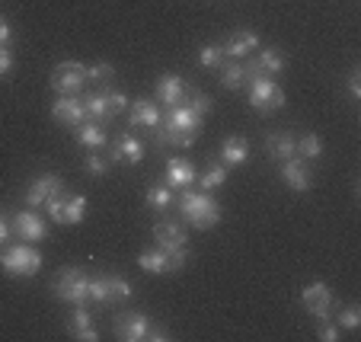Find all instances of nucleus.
I'll return each mask as SVG.
<instances>
[{
  "mask_svg": "<svg viewBox=\"0 0 361 342\" xmlns=\"http://www.w3.org/2000/svg\"><path fill=\"white\" fill-rule=\"evenodd\" d=\"M176 208L183 212V218L189 221L195 231H212V227L221 221V205L208 195V192L183 189V195L176 199Z\"/></svg>",
  "mask_w": 361,
  "mask_h": 342,
  "instance_id": "f257e3e1",
  "label": "nucleus"
},
{
  "mask_svg": "<svg viewBox=\"0 0 361 342\" xmlns=\"http://www.w3.org/2000/svg\"><path fill=\"white\" fill-rule=\"evenodd\" d=\"M87 298L93 304H122L131 298V281L118 272H106V275H90V288Z\"/></svg>",
  "mask_w": 361,
  "mask_h": 342,
  "instance_id": "f03ea898",
  "label": "nucleus"
},
{
  "mask_svg": "<svg viewBox=\"0 0 361 342\" xmlns=\"http://www.w3.org/2000/svg\"><path fill=\"white\" fill-rule=\"evenodd\" d=\"M0 266H4V272L16 275V279H32L42 269V253L32 250L29 243H20V247H10L0 253Z\"/></svg>",
  "mask_w": 361,
  "mask_h": 342,
  "instance_id": "7ed1b4c3",
  "label": "nucleus"
},
{
  "mask_svg": "<svg viewBox=\"0 0 361 342\" xmlns=\"http://www.w3.org/2000/svg\"><path fill=\"white\" fill-rule=\"evenodd\" d=\"M87 288H90V275L83 272V269H61L55 279V285H51V291H55V298H61V301L68 304H87Z\"/></svg>",
  "mask_w": 361,
  "mask_h": 342,
  "instance_id": "20e7f679",
  "label": "nucleus"
},
{
  "mask_svg": "<svg viewBox=\"0 0 361 342\" xmlns=\"http://www.w3.org/2000/svg\"><path fill=\"white\" fill-rule=\"evenodd\" d=\"M246 83H250V106L259 109L262 116H269V112L285 106V90H281L272 77H250Z\"/></svg>",
  "mask_w": 361,
  "mask_h": 342,
  "instance_id": "39448f33",
  "label": "nucleus"
},
{
  "mask_svg": "<svg viewBox=\"0 0 361 342\" xmlns=\"http://www.w3.org/2000/svg\"><path fill=\"white\" fill-rule=\"evenodd\" d=\"M48 205V214L55 218V224H80L87 218V199L83 195H68V192H55L51 199L45 202Z\"/></svg>",
  "mask_w": 361,
  "mask_h": 342,
  "instance_id": "423d86ee",
  "label": "nucleus"
},
{
  "mask_svg": "<svg viewBox=\"0 0 361 342\" xmlns=\"http://www.w3.org/2000/svg\"><path fill=\"white\" fill-rule=\"evenodd\" d=\"M83 83H87V64H80V61H61L51 71V87L61 96L80 93Z\"/></svg>",
  "mask_w": 361,
  "mask_h": 342,
  "instance_id": "0eeeda50",
  "label": "nucleus"
},
{
  "mask_svg": "<svg viewBox=\"0 0 361 342\" xmlns=\"http://www.w3.org/2000/svg\"><path fill=\"white\" fill-rule=\"evenodd\" d=\"M300 298H304V310L310 317H317V320H329V314H333V291H329V285H323V281H310Z\"/></svg>",
  "mask_w": 361,
  "mask_h": 342,
  "instance_id": "6e6552de",
  "label": "nucleus"
},
{
  "mask_svg": "<svg viewBox=\"0 0 361 342\" xmlns=\"http://www.w3.org/2000/svg\"><path fill=\"white\" fill-rule=\"evenodd\" d=\"M150 320L144 314H135V310H128V314H118L116 317V336L118 339H125V342H141V339H147V333H150Z\"/></svg>",
  "mask_w": 361,
  "mask_h": 342,
  "instance_id": "1a4fd4ad",
  "label": "nucleus"
},
{
  "mask_svg": "<svg viewBox=\"0 0 361 342\" xmlns=\"http://www.w3.org/2000/svg\"><path fill=\"white\" fill-rule=\"evenodd\" d=\"M13 233L23 243H39V240L48 237V227H45V221L35 214V208H29V212H20L13 218Z\"/></svg>",
  "mask_w": 361,
  "mask_h": 342,
  "instance_id": "9d476101",
  "label": "nucleus"
},
{
  "mask_svg": "<svg viewBox=\"0 0 361 342\" xmlns=\"http://www.w3.org/2000/svg\"><path fill=\"white\" fill-rule=\"evenodd\" d=\"M64 185H61V176L58 173H42V176H35L32 179V185L26 189V205L29 208H39V205H45L55 192H61Z\"/></svg>",
  "mask_w": 361,
  "mask_h": 342,
  "instance_id": "9b49d317",
  "label": "nucleus"
},
{
  "mask_svg": "<svg viewBox=\"0 0 361 342\" xmlns=\"http://www.w3.org/2000/svg\"><path fill=\"white\" fill-rule=\"evenodd\" d=\"M160 122H164V116H160V109L150 99H135L131 103V112H128V125L131 128H147V131H157Z\"/></svg>",
  "mask_w": 361,
  "mask_h": 342,
  "instance_id": "f8f14e48",
  "label": "nucleus"
},
{
  "mask_svg": "<svg viewBox=\"0 0 361 342\" xmlns=\"http://www.w3.org/2000/svg\"><path fill=\"white\" fill-rule=\"evenodd\" d=\"M281 179H285V185L294 192H307L314 185V176H310V170H307V164L300 157L281 160Z\"/></svg>",
  "mask_w": 361,
  "mask_h": 342,
  "instance_id": "ddd939ff",
  "label": "nucleus"
},
{
  "mask_svg": "<svg viewBox=\"0 0 361 342\" xmlns=\"http://www.w3.org/2000/svg\"><path fill=\"white\" fill-rule=\"evenodd\" d=\"M154 240H157V247L166 250V253H173V250H183L185 243H189L183 224H176V221H157V224H154Z\"/></svg>",
  "mask_w": 361,
  "mask_h": 342,
  "instance_id": "4468645a",
  "label": "nucleus"
},
{
  "mask_svg": "<svg viewBox=\"0 0 361 342\" xmlns=\"http://www.w3.org/2000/svg\"><path fill=\"white\" fill-rule=\"evenodd\" d=\"M166 131H195L202 128V116H198L195 109H192L189 103H179L170 109V116H166V122H160Z\"/></svg>",
  "mask_w": 361,
  "mask_h": 342,
  "instance_id": "2eb2a0df",
  "label": "nucleus"
},
{
  "mask_svg": "<svg viewBox=\"0 0 361 342\" xmlns=\"http://www.w3.org/2000/svg\"><path fill=\"white\" fill-rule=\"evenodd\" d=\"M51 116H55V122H64V125H71V128H77V125H83V118H87V106H83L77 96H61V99H55V106H51Z\"/></svg>",
  "mask_w": 361,
  "mask_h": 342,
  "instance_id": "dca6fc26",
  "label": "nucleus"
},
{
  "mask_svg": "<svg viewBox=\"0 0 361 342\" xmlns=\"http://www.w3.org/2000/svg\"><path fill=\"white\" fill-rule=\"evenodd\" d=\"M185 93H189V87L183 83V77H176V74L160 77V83H157V103H164L166 109H173V106L183 103Z\"/></svg>",
  "mask_w": 361,
  "mask_h": 342,
  "instance_id": "f3484780",
  "label": "nucleus"
},
{
  "mask_svg": "<svg viewBox=\"0 0 361 342\" xmlns=\"http://www.w3.org/2000/svg\"><path fill=\"white\" fill-rule=\"evenodd\" d=\"M68 333L74 336V339H83V342L99 339V333H96V326H93V317L83 310V304H74V314L68 317Z\"/></svg>",
  "mask_w": 361,
  "mask_h": 342,
  "instance_id": "a211bd4d",
  "label": "nucleus"
},
{
  "mask_svg": "<svg viewBox=\"0 0 361 342\" xmlns=\"http://www.w3.org/2000/svg\"><path fill=\"white\" fill-rule=\"evenodd\" d=\"M221 48H224L227 58H246V55H252V51L259 48V35L250 32V29H240V32H233Z\"/></svg>",
  "mask_w": 361,
  "mask_h": 342,
  "instance_id": "6ab92c4d",
  "label": "nucleus"
},
{
  "mask_svg": "<svg viewBox=\"0 0 361 342\" xmlns=\"http://www.w3.org/2000/svg\"><path fill=\"white\" fill-rule=\"evenodd\" d=\"M144 160V144L131 135H122L112 147V164H141Z\"/></svg>",
  "mask_w": 361,
  "mask_h": 342,
  "instance_id": "aec40b11",
  "label": "nucleus"
},
{
  "mask_svg": "<svg viewBox=\"0 0 361 342\" xmlns=\"http://www.w3.org/2000/svg\"><path fill=\"white\" fill-rule=\"evenodd\" d=\"M285 58H281V51L279 48H262L259 55L252 58V68H256V74L259 77H275V74H281L285 71Z\"/></svg>",
  "mask_w": 361,
  "mask_h": 342,
  "instance_id": "412c9836",
  "label": "nucleus"
},
{
  "mask_svg": "<svg viewBox=\"0 0 361 342\" xmlns=\"http://www.w3.org/2000/svg\"><path fill=\"white\" fill-rule=\"evenodd\" d=\"M137 266L150 275H164V272H173V262H170V253L166 250H141L137 253Z\"/></svg>",
  "mask_w": 361,
  "mask_h": 342,
  "instance_id": "4be33fe9",
  "label": "nucleus"
},
{
  "mask_svg": "<svg viewBox=\"0 0 361 342\" xmlns=\"http://www.w3.org/2000/svg\"><path fill=\"white\" fill-rule=\"evenodd\" d=\"M195 183V166L189 160H170L166 164V185L170 189H189Z\"/></svg>",
  "mask_w": 361,
  "mask_h": 342,
  "instance_id": "5701e85b",
  "label": "nucleus"
},
{
  "mask_svg": "<svg viewBox=\"0 0 361 342\" xmlns=\"http://www.w3.org/2000/svg\"><path fill=\"white\" fill-rule=\"evenodd\" d=\"M250 160V141L246 138H227L221 144V164L224 166H240Z\"/></svg>",
  "mask_w": 361,
  "mask_h": 342,
  "instance_id": "b1692460",
  "label": "nucleus"
},
{
  "mask_svg": "<svg viewBox=\"0 0 361 342\" xmlns=\"http://www.w3.org/2000/svg\"><path fill=\"white\" fill-rule=\"evenodd\" d=\"M266 151H269V157H275V160L298 157V138L288 135V131H281V135H272L266 141Z\"/></svg>",
  "mask_w": 361,
  "mask_h": 342,
  "instance_id": "393cba45",
  "label": "nucleus"
},
{
  "mask_svg": "<svg viewBox=\"0 0 361 342\" xmlns=\"http://www.w3.org/2000/svg\"><path fill=\"white\" fill-rule=\"evenodd\" d=\"M77 141L83 144V147H90V151H102L106 147V131H102V125L99 122H83V125H77Z\"/></svg>",
  "mask_w": 361,
  "mask_h": 342,
  "instance_id": "a878e982",
  "label": "nucleus"
},
{
  "mask_svg": "<svg viewBox=\"0 0 361 342\" xmlns=\"http://www.w3.org/2000/svg\"><path fill=\"white\" fill-rule=\"evenodd\" d=\"M198 185H202V192H212V189H221V185L227 183V166L224 164H212L208 170L202 173V176H195Z\"/></svg>",
  "mask_w": 361,
  "mask_h": 342,
  "instance_id": "bb28decb",
  "label": "nucleus"
},
{
  "mask_svg": "<svg viewBox=\"0 0 361 342\" xmlns=\"http://www.w3.org/2000/svg\"><path fill=\"white\" fill-rule=\"evenodd\" d=\"M298 157H300V160H317V157H323V141H320V135L307 131L304 138H298Z\"/></svg>",
  "mask_w": 361,
  "mask_h": 342,
  "instance_id": "cd10ccee",
  "label": "nucleus"
},
{
  "mask_svg": "<svg viewBox=\"0 0 361 342\" xmlns=\"http://www.w3.org/2000/svg\"><path fill=\"white\" fill-rule=\"evenodd\" d=\"M160 144H170V147H192L195 144V131H166V128H157L154 131Z\"/></svg>",
  "mask_w": 361,
  "mask_h": 342,
  "instance_id": "c85d7f7f",
  "label": "nucleus"
},
{
  "mask_svg": "<svg viewBox=\"0 0 361 342\" xmlns=\"http://www.w3.org/2000/svg\"><path fill=\"white\" fill-rule=\"evenodd\" d=\"M144 199H147L150 208H157V212H166V208L173 205V189H170V185H150Z\"/></svg>",
  "mask_w": 361,
  "mask_h": 342,
  "instance_id": "c756f323",
  "label": "nucleus"
},
{
  "mask_svg": "<svg viewBox=\"0 0 361 342\" xmlns=\"http://www.w3.org/2000/svg\"><path fill=\"white\" fill-rule=\"evenodd\" d=\"M221 83H224L227 90H237L246 83V64H227L224 71H221Z\"/></svg>",
  "mask_w": 361,
  "mask_h": 342,
  "instance_id": "7c9ffc66",
  "label": "nucleus"
},
{
  "mask_svg": "<svg viewBox=\"0 0 361 342\" xmlns=\"http://www.w3.org/2000/svg\"><path fill=\"white\" fill-rule=\"evenodd\" d=\"M83 106H87V118H93V122H109V112H106V99H102V93L87 96Z\"/></svg>",
  "mask_w": 361,
  "mask_h": 342,
  "instance_id": "2f4dec72",
  "label": "nucleus"
},
{
  "mask_svg": "<svg viewBox=\"0 0 361 342\" xmlns=\"http://www.w3.org/2000/svg\"><path fill=\"white\" fill-rule=\"evenodd\" d=\"M224 58L227 55L221 45H202V51H198V64H202V68H221Z\"/></svg>",
  "mask_w": 361,
  "mask_h": 342,
  "instance_id": "473e14b6",
  "label": "nucleus"
},
{
  "mask_svg": "<svg viewBox=\"0 0 361 342\" xmlns=\"http://www.w3.org/2000/svg\"><path fill=\"white\" fill-rule=\"evenodd\" d=\"M102 99H106V112H109V118L128 109V96L118 93V90H106V93H102Z\"/></svg>",
  "mask_w": 361,
  "mask_h": 342,
  "instance_id": "72a5a7b5",
  "label": "nucleus"
},
{
  "mask_svg": "<svg viewBox=\"0 0 361 342\" xmlns=\"http://www.w3.org/2000/svg\"><path fill=\"white\" fill-rule=\"evenodd\" d=\"M112 77H116V68H112V64H106V61L90 64V68H87V83H109Z\"/></svg>",
  "mask_w": 361,
  "mask_h": 342,
  "instance_id": "f704fd0d",
  "label": "nucleus"
},
{
  "mask_svg": "<svg viewBox=\"0 0 361 342\" xmlns=\"http://www.w3.org/2000/svg\"><path fill=\"white\" fill-rule=\"evenodd\" d=\"M358 323H361V307L358 304H348L339 314V329H358Z\"/></svg>",
  "mask_w": 361,
  "mask_h": 342,
  "instance_id": "c9c22d12",
  "label": "nucleus"
},
{
  "mask_svg": "<svg viewBox=\"0 0 361 342\" xmlns=\"http://www.w3.org/2000/svg\"><path fill=\"white\" fill-rule=\"evenodd\" d=\"M87 173L90 176H106V170H109V160H102L99 157V151H93V154H87Z\"/></svg>",
  "mask_w": 361,
  "mask_h": 342,
  "instance_id": "e433bc0d",
  "label": "nucleus"
},
{
  "mask_svg": "<svg viewBox=\"0 0 361 342\" xmlns=\"http://www.w3.org/2000/svg\"><path fill=\"white\" fill-rule=\"evenodd\" d=\"M189 96H192V109L198 112V116L204 118V112H212V96H204V93H195V90H189Z\"/></svg>",
  "mask_w": 361,
  "mask_h": 342,
  "instance_id": "4c0bfd02",
  "label": "nucleus"
},
{
  "mask_svg": "<svg viewBox=\"0 0 361 342\" xmlns=\"http://www.w3.org/2000/svg\"><path fill=\"white\" fill-rule=\"evenodd\" d=\"M317 336H320L323 342H339L342 329H339V323H323V326H320V333H317Z\"/></svg>",
  "mask_w": 361,
  "mask_h": 342,
  "instance_id": "58836bf2",
  "label": "nucleus"
},
{
  "mask_svg": "<svg viewBox=\"0 0 361 342\" xmlns=\"http://www.w3.org/2000/svg\"><path fill=\"white\" fill-rule=\"evenodd\" d=\"M13 71V51L7 45H0V77H7Z\"/></svg>",
  "mask_w": 361,
  "mask_h": 342,
  "instance_id": "ea45409f",
  "label": "nucleus"
},
{
  "mask_svg": "<svg viewBox=\"0 0 361 342\" xmlns=\"http://www.w3.org/2000/svg\"><path fill=\"white\" fill-rule=\"evenodd\" d=\"M348 96L361 99V71L358 68H352V74H348Z\"/></svg>",
  "mask_w": 361,
  "mask_h": 342,
  "instance_id": "a19ab883",
  "label": "nucleus"
},
{
  "mask_svg": "<svg viewBox=\"0 0 361 342\" xmlns=\"http://www.w3.org/2000/svg\"><path fill=\"white\" fill-rule=\"evenodd\" d=\"M10 35H13V29H10V23L4 20V16H0V45H7Z\"/></svg>",
  "mask_w": 361,
  "mask_h": 342,
  "instance_id": "79ce46f5",
  "label": "nucleus"
},
{
  "mask_svg": "<svg viewBox=\"0 0 361 342\" xmlns=\"http://www.w3.org/2000/svg\"><path fill=\"white\" fill-rule=\"evenodd\" d=\"M10 233H13V231H10V224H7V221H4V218H0V247L7 243V237H10Z\"/></svg>",
  "mask_w": 361,
  "mask_h": 342,
  "instance_id": "37998d69",
  "label": "nucleus"
}]
</instances>
